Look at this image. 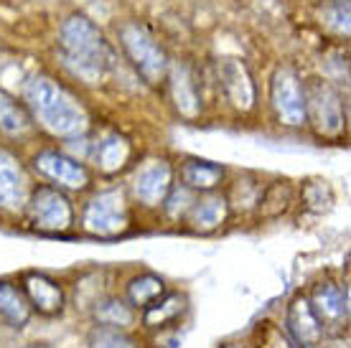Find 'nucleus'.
I'll list each match as a JSON object with an SVG mask.
<instances>
[{
	"instance_id": "f257e3e1",
	"label": "nucleus",
	"mask_w": 351,
	"mask_h": 348,
	"mask_svg": "<svg viewBox=\"0 0 351 348\" xmlns=\"http://www.w3.org/2000/svg\"><path fill=\"white\" fill-rule=\"evenodd\" d=\"M23 105L46 132L56 138H82L89 127L87 107L66 84L46 71H36L23 82Z\"/></svg>"
},
{
	"instance_id": "f03ea898",
	"label": "nucleus",
	"mask_w": 351,
	"mask_h": 348,
	"mask_svg": "<svg viewBox=\"0 0 351 348\" xmlns=\"http://www.w3.org/2000/svg\"><path fill=\"white\" fill-rule=\"evenodd\" d=\"M59 56L69 74L87 84H99L114 66V49L102 28L84 13H71L59 26Z\"/></svg>"
},
{
	"instance_id": "7ed1b4c3",
	"label": "nucleus",
	"mask_w": 351,
	"mask_h": 348,
	"mask_svg": "<svg viewBox=\"0 0 351 348\" xmlns=\"http://www.w3.org/2000/svg\"><path fill=\"white\" fill-rule=\"evenodd\" d=\"M117 44L123 49L125 59L130 61L135 74L145 84H163L166 82L171 59H168L163 44L153 36V31L145 23H141V21L120 23L117 26Z\"/></svg>"
},
{
	"instance_id": "20e7f679",
	"label": "nucleus",
	"mask_w": 351,
	"mask_h": 348,
	"mask_svg": "<svg viewBox=\"0 0 351 348\" xmlns=\"http://www.w3.org/2000/svg\"><path fill=\"white\" fill-rule=\"evenodd\" d=\"M306 92V122L318 138L336 140L346 132V102L334 82L321 77L303 79Z\"/></svg>"
},
{
	"instance_id": "39448f33",
	"label": "nucleus",
	"mask_w": 351,
	"mask_h": 348,
	"mask_svg": "<svg viewBox=\"0 0 351 348\" xmlns=\"http://www.w3.org/2000/svg\"><path fill=\"white\" fill-rule=\"evenodd\" d=\"M130 227V206L123 188H105L97 191L84 203L82 211V229L99 239H112L128 232Z\"/></svg>"
},
{
	"instance_id": "423d86ee",
	"label": "nucleus",
	"mask_w": 351,
	"mask_h": 348,
	"mask_svg": "<svg viewBox=\"0 0 351 348\" xmlns=\"http://www.w3.org/2000/svg\"><path fill=\"white\" fill-rule=\"evenodd\" d=\"M23 211H26L31 229L41 232V234H64L74 224V206H71L69 196L51 183L31 188V196H28Z\"/></svg>"
},
{
	"instance_id": "0eeeda50",
	"label": "nucleus",
	"mask_w": 351,
	"mask_h": 348,
	"mask_svg": "<svg viewBox=\"0 0 351 348\" xmlns=\"http://www.w3.org/2000/svg\"><path fill=\"white\" fill-rule=\"evenodd\" d=\"M270 107L282 127H303L306 125V92L303 79L293 66L278 64L270 74Z\"/></svg>"
},
{
	"instance_id": "6e6552de",
	"label": "nucleus",
	"mask_w": 351,
	"mask_h": 348,
	"mask_svg": "<svg viewBox=\"0 0 351 348\" xmlns=\"http://www.w3.org/2000/svg\"><path fill=\"white\" fill-rule=\"evenodd\" d=\"M34 168L36 173L44 175L46 181L62 191H87L92 186L89 168L77 158L66 156L64 150H38L34 156Z\"/></svg>"
},
{
	"instance_id": "1a4fd4ad",
	"label": "nucleus",
	"mask_w": 351,
	"mask_h": 348,
	"mask_svg": "<svg viewBox=\"0 0 351 348\" xmlns=\"http://www.w3.org/2000/svg\"><path fill=\"white\" fill-rule=\"evenodd\" d=\"M217 82L229 107L237 112H252L257 105V84L252 71L237 56H221L217 61Z\"/></svg>"
},
{
	"instance_id": "9d476101",
	"label": "nucleus",
	"mask_w": 351,
	"mask_h": 348,
	"mask_svg": "<svg viewBox=\"0 0 351 348\" xmlns=\"http://www.w3.org/2000/svg\"><path fill=\"white\" fill-rule=\"evenodd\" d=\"M173 188V166L166 158H148L135 168L132 175V193L148 209L163 206L168 191Z\"/></svg>"
},
{
	"instance_id": "9b49d317",
	"label": "nucleus",
	"mask_w": 351,
	"mask_h": 348,
	"mask_svg": "<svg viewBox=\"0 0 351 348\" xmlns=\"http://www.w3.org/2000/svg\"><path fill=\"white\" fill-rule=\"evenodd\" d=\"M31 186L23 163L18 160L16 153L8 148H0V209L10 214H21L26 209Z\"/></svg>"
},
{
	"instance_id": "f8f14e48",
	"label": "nucleus",
	"mask_w": 351,
	"mask_h": 348,
	"mask_svg": "<svg viewBox=\"0 0 351 348\" xmlns=\"http://www.w3.org/2000/svg\"><path fill=\"white\" fill-rule=\"evenodd\" d=\"M308 305L324 328H341L349 321V293L336 282H318L308 297Z\"/></svg>"
},
{
	"instance_id": "ddd939ff",
	"label": "nucleus",
	"mask_w": 351,
	"mask_h": 348,
	"mask_svg": "<svg viewBox=\"0 0 351 348\" xmlns=\"http://www.w3.org/2000/svg\"><path fill=\"white\" fill-rule=\"evenodd\" d=\"M166 82H168V89H171V99H173L176 110L189 117V120H196L199 114H202V82L199 77L193 74L191 66H186V64H171V69L166 74Z\"/></svg>"
},
{
	"instance_id": "4468645a",
	"label": "nucleus",
	"mask_w": 351,
	"mask_h": 348,
	"mask_svg": "<svg viewBox=\"0 0 351 348\" xmlns=\"http://www.w3.org/2000/svg\"><path fill=\"white\" fill-rule=\"evenodd\" d=\"M229 216V201L227 196L219 193H206V196H196L191 209L186 211V224L199 232V234H209L227 221Z\"/></svg>"
},
{
	"instance_id": "2eb2a0df",
	"label": "nucleus",
	"mask_w": 351,
	"mask_h": 348,
	"mask_svg": "<svg viewBox=\"0 0 351 348\" xmlns=\"http://www.w3.org/2000/svg\"><path fill=\"white\" fill-rule=\"evenodd\" d=\"M130 156H132V142L117 130L105 132V135L95 142V150H92L95 166L99 168V173H105V175L120 173V171L128 166Z\"/></svg>"
},
{
	"instance_id": "dca6fc26",
	"label": "nucleus",
	"mask_w": 351,
	"mask_h": 348,
	"mask_svg": "<svg viewBox=\"0 0 351 348\" xmlns=\"http://www.w3.org/2000/svg\"><path fill=\"white\" fill-rule=\"evenodd\" d=\"M23 295H26L28 305L44 315H56L64 310V290L56 279L31 272L23 279Z\"/></svg>"
},
{
	"instance_id": "f3484780",
	"label": "nucleus",
	"mask_w": 351,
	"mask_h": 348,
	"mask_svg": "<svg viewBox=\"0 0 351 348\" xmlns=\"http://www.w3.org/2000/svg\"><path fill=\"white\" fill-rule=\"evenodd\" d=\"M288 328L293 331V336L298 338V343L303 348H316L324 338L326 328L321 325V321L316 318L313 313V308L308 305V300H295V303L290 305L288 310Z\"/></svg>"
},
{
	"instance_id": "a211bd4d",
	"label": "nucleus",
	"mask_w": 351,
	"mask_h": 348,
	"mask_svg": "<svg viewBox=\"0 0 351 348\" xmlns=\"http://www.w3.org/2000/svg\"><path fill=\"white\" fill-rule=\"evenodd\" d=\"M221 181H224V168L219 163L193 158L181 166V183L193 193H211Z\"/></svg>"
},
{
	"instance_id": "6ab92c4d",
	"label": "nucleus",
	"mask_w": 351,
	"mask_h": 348,
	"mask_svg": "<svg viewBox=\"0 0 351 348\" xmlns=\"http://www.w3.org/2000/svg\"><path fill=\"white\" fill-rule=\"evenodd\" d=\"M34 125L36 122L28 112V107L23 105V99H18L0 87V132L18 138V135L34 130Z\"/></svg>"
},
{
	"instance_id": "aec40b11",
	"label": "nucleus",
	"mask_w": 351,
	"mask_h": 348,
	"mask_svg": "<svg viewBox=\"0 0 351 348\" xmlns=\"http://www.w3.org/2000/svg\"><path fill=\"white\" fill-rule=\"evenodd\" d=\"M0 318L10 325H26L31 318V305L23 290L8 279H0Z\"/></svg>"
},
{
	"instance_id": "412c9836",
	"label": "nucleus",
	"mask_w": 351,
	"mask_h": 348,
	"mask_svg": "<svg viewBox=\"0 0 351 348\" xmlns=\"http://www.w3.org/2000/svg\"><path fill=\"white\" fill-rule=\"evenodd\" d=\"M95 321L107 328H128L135 323V310L120 297H105L95 305Z\"/></svg>"
},
{
	"instance_id": "4be33fe9",
	"label": "nucleus",
	"mask_w": 351,
	"mask_h": 348,
	"mask_svg": "<svg viewBox=\"0 0 351 348\" xmlns=\"http://www.w3.org/2000/svg\"><path fill=\"white\" fill-rule=\"evenodd\" d=\"M290 203H293V191H290V186L285 181H275V183H270L267 188H263L255 209L260 211V216L275 219V216H280Z\"/></svg>"
},
{
	"instance_id": "5701e85b",
	"label": "nucleus",
	"mask_w": 351,
	"mask_h": 348,
	"mask_svg": "<svg viewBox=\"0 0 351 348\" xmlns=\"http://www.w3.org/2000/svg\"><path fill=\"white\" fill-rule=\"evenodd\" d=\"M163 279L156 275H138L128 282V300L132 308H148L150 303H156L158 297H163Z\"/></svg>"
},
{
	"instance_id": "b1692460",
	"label": "nucleus",
	"mask_w": 351,
	"mask_h": 348,
	"mask_svg": "<svg viewBox=\"0 0 351 348\" xmlns=\"http://www.w3.org/2000/svg\"><path fill=\"white\" fill-rule=\"evenodd\" d=\"M303 203H306L311 211H316V214H324V211L331 209V203H334V191H331V186L321 178L316 181H308L303 186Z\"/></svg>"
},
{
	"instance_id": "393cba45",
	"label": "nucleus",
	"mask_w": 351,
	"mask_h": 348,
	"mask_svg": "<svg viewBox=\"0 0 351 348\" xmlns=\"http://www.w3.org/2000/svg\"><path fill=\"white\" fill-rule=\"evenodd\" d=\"M184 310V300L178 295H171L166 297V300H156V303H150L148 308H145V323L148 325H163V323H168L171 318H176V315Z\"/></svg>"
},
{
	"instance_id": "a878e982",
	"label": "nucleus",
	"mask_w": 351,
	"mask_h": 348,
	"mask_svg": "<svg viewBox=\"0 0 351 348\" xmlns=\"http://www.w3.org/2000/svg\"><path fill=\"white\" fill-rule=\"evenodd\" d=\"M89 346L92 348H138L135 340L123 333L120 328H107V325H97L89 333Z\"/></svg>"
},
{
	"instance_id": "bb28decb",
	"label": "nucleus",
	"mask_w": 351,
	"mask_h": 348,
	"mask_svg": "<svg viewBox=\"0 0 351 348\" xmlns=\"http://www.w3.org/2000/svg\"><path fill=\"white\" fill-rule=\"evenodd\" d=\"M193 199H196V193L181 183V186H173V188L168 191L166 201H163V209H166V214L171 219H181V216H186V211L191 209Z\"/></svg>"
}]
</instances>
